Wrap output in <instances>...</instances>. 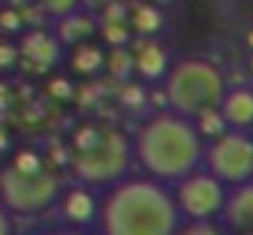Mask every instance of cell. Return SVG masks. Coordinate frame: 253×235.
<instances>
[{"label": "cell", "mask_w": 253, "mask_h": 235, "mask_svg": "<svg viewBox=\"0 0 253 235\" xmlns=\"http://www.w3.org/2000/svg\"><path fill=\"white\" fill-rule=\"evenodd\" d=\"M97 227L106 235H171L183 227L174 194L153 176H121L97 203Z\"/></svg>", "instance_id": "obj_1"}, {"label": "cell", "mask_w": 253, "mask_h": 235, "mask_svg": "<svg viewBox=\"0 0 253 235\" xmlns=\"http://www.w3.org/2000/svg\"><path fill=\"white\" fill-rule=\"evenodd\" d=\"M206 138L194 120L177 109H162L147 118L132 141V156L159 182H177L180 176L200 168Z\"/></svg>", "instance_id": "obj_2"}, {"label": "cell", "mask_w": 253, "mask_h": 235, "mask_svg": "<svg viewBox=\"0 0 253 235\" xmlns=\"http://www.w3.org/2000/svg\"><path fill=\"white\" fill-rule=\"evenodd\" d=\"M224 74L206 59H180L165 71V100L183 115H197L200 109L218 106L224 94Z\"/></svg>", "instance_id": "obj_3"}, {"label": "cell", "mask_w": 253, "mask_h": 235, "mask_svg": "<svg viewBox=\"0 0 253 235\" xmlns=\"http://www.w3.org/2000/svg\"><path fill=\"white\" fill-rule=\"evenodd\" d=\"M129 162H132L129 138L118 129L97 126L94 138L74 150L71 171L83 185H112L129 171Z\"/></svg>", "instance_id": "obj_4"}, {"label": "cell", "mask_w": 253, "mask_h": 235, "mask_svg": "<svg viewBox=\"0 0 253 235\" xmlns=\"http://www.w3.org/2000/svg\"><path fill=\"white\" fill-rule=\"evenodd\" d=\"M62 179L44 165L39 171H15L12 165L0 174V200L15 215H36L56 203Z\"/></svg>", "instance_id": "obj_5"}, {"label": "cell", "mask_w": 253, "mask_h": 235, "mask_svg": "<svg viewBox=\"0 0 253 235\" xmlns=\"http://www.w3.org/2000/svg\"><path fill=\"white\" fill-rule=\"evenodd\" d=\"M206 171L218 176L224 185H236L253 176V138L248 129H224L209 144H203V162Z\"/></svg>", "instance_id": "obj_6"}, {"label": "cell", "mask_w": 253, "mask_h": 235, "mask_svg": "<svg viewBox=\"0 0 253 235\" xmlns=\"http://www.w3.org/2000/svg\"><path fill=\"white\" fill-rule=\"evenodd\" d=\"M227 185L209 171L194 168L174 182V203L183 221H215L221 218Z\"/></svg>", "instance_id": "obj_7"}, {"label": "cell", "mask_w": 253, "mask_h": 235, "mask_svg": "<svg viewBox=\"0 0 253 235\" xmlns=\"http://www.w3.org/2000/svg\"><path fill=\"white\" fill-rule=\"evenodd\" d=\"M221 218L233 230H251L253 227V176L245 182H236L233 188L227 185Z\"/></svg>", "instance_id": "obj_8"}, {"label": "cell", "mask_w": 253, "mask_h": 235, "mask_svg": "<svg viewBox=\"0 0 253 235\" xmlns=\"http://www.w3.org/2000/svg\"><path fill=\"white\" fill-rule=\"evenodd\" d=\"M218 112L224 118L227 126L233 129H251L253 126V91L251 88H224L221 100H218Z\"/></svg>", "instance_id": "obj_9"}, {"label": "cell", "mask_w": 253, "mask_h": 235, "mask_svg": "<svg viewBox=\"0 0 253 235\" xmlns=\"http://www.w3.org/2000/svg\"><path fill=\"white\" fill-rule=\"evenodd\" d=\"M21 53L36 65V71H47V68H53V65L59 62V56H62V44H59L56 36L36 30V33H27V36H24Z\"/></svg>", "instance_id": "obj_10"}, {"label": "cell", "mask_w": 253, "mask_h": 235, "mask_svg": "<svg viewBox=\"0 0 253 235\" xmlns=\"http://www.w3.org/2000/svg\"><path fill=\"white\" fill-rule=\"evenodd\" d=\"M59 209H62L65 221H71V224H77V227H88V224L97 218V200H94V194H91L85 185L68 188L62 194Z\"/></svg>", "instance_id": "obj_11"}, {"label": "cell", "mask_w": 253, "mask_h": 235, "mask_svg": "<svg viewBox=\"0 0 253 235\" xmlns=\"http://www.w3.org/2000/svg\"><path fill=\"white\" fill-rule=\"evenodd\" d=\"M132 71L141 79H162L168 71V53L156 41H135L132 47Z\"/></svg>", "instance_id": "obj_12"}, {"label": "cell", "mask_w": 253, "mask_h": 235, "mask_svg": "<svg viewBox=\"0 0 253 235\" xmlns=\"http://www.w3.org/2000/svg\"><path fill=\"white\" fill-rule=\"evenodd\" d=\"M94 33V18L91 15H80L77 9L74 12H68L59 18V24H56V39H59V44H80L83 39H88Z\"/></svg>", "instance_id": "obj_13"}, {"label": "cell", "mask_w": 253, "mask_h": 235, "mask_svg": "<svg viewBox=\"0 0 253 235\" xmlns=\"http://www.w3.org/2000/svg\"><path fill=\"white\" fill-rule=\"evenodd\" d=\"M129 24H132V30H135L138 36H153V33H159V27H162V12H159L153 3H141V6L132 9Z\"/></svg>", "instance_id": "obj_14"}, {"label": "cell", "mask_w": 253, "mask_h": 235, "mask_svg": "<svg viewBox=\"0 0 253 235\" xmlns=\"http://www.w3.org/2000/svg\"><path fill=\"white\" fill-rule=\"evenodd\" d=\"M77 50H74V68L80 71V74H97L100 68H103V50L97 47V44H74Z\"/></svg>", "instance_id": "obj_15"}, {"label": "cell", "mask_w": 253, "mask_h": 235, "mask_svg": "<svg viewBox=\"0 0 253 235\" xmlns=\"http://www.w3.org/2000/svg\"><path fill=\"white\" fill-rule=\"evenodd\" d=\"M191 120H194V126H197V132H200L203 138H215L218 132L227 129V123H224V118H221V112H218V106L200 109L197 115H191Z\"/></svg>", "instance_id": "obj_16"}, {"label": "cell", "mask_w": 253, "mask_h": 235, "mask_svg": "<svg viewBox=\"0 0 253 235\" xmlns=\"http://www.w3.org/2000/svg\"><path fill=\"white\" fill-rule=\"evenodd\" d=\"M103 65L109 68V74H112V77H118V79H126V77L132 74V53H129L124 44H121V47H115L109 56L103 59Z\"/></svg>", "instance_id": "obj_17"}, {"label": "cell", "mask_w": 253, "mask_h": 235, "mask_svg": "<svg viewBox=\"0 0 253 235\" xmlns=\"http://www.w3.org/2000/svg\"><path fill=\"white\" fill-rule=\"evenodd\" d=\"M103 39H106V44L121 47V44L129 41V27H126L124 21H106L103 24Z\"/></svg>", "instance_id": "obj_18"}, {"label": "cell", "mask_w": 253, "mask_h": 235, "mask_svg": "<svg viewBox=\"0 0 253 235\" xmlns=\"http://www.w3.org/2000/svg\"><path fill=\"white\" fill-rule=\"evenodd\" d=\"M42 165H44L42 156L33 153V150H21V153H15V159H12V168H15V171H39Z\"/></svg>", "instance_id": "obj_19"}, {"label": "cell", "mask_w": 253, "mask_h": 235, "mask_svg": "<svg viewBox=\"0 0 253 235\" xmlns=\"http://www.w3.org/2000/svg\"><path fill=\"white\" fill-rule=\"evenodd\" d=\"M42 6H44V12H47V15L62 18V15L74 12V9L80 6V0H42Z\"/></svg>", "instance_id": "obj_20"}, {"label": "cell", "mask_w": 253, "mask_h": 235, "mask_svg": "<svg viewBox=\"0 0 253 235\" xmlns=\"http://www.w3.org/2000/svg\"><path fill=\"white\" fill-rule=\"evenodd\" d=\"M141 100H144V88H141V85H126L124 88V103H132V106H135V103H141Z\"/></svg>", "instance_id": "obj_21"}, {"label": "cell", "mask_w": 253, "mask_h": 235, "mask_svg": "<svg viewBox=\"0 0 253 235\" xmlns=\"http://www.w3.org/2000/svg\"><path fill=\"white\" fill-rule=\"evenodd\" d=\"M15 47L12 44H6V41H0V68H9L12 62H15Z\"/></svg>", "instance_id": "obj_22"}, {"label": "cell", "mask_w": 253, "mask_h": 235, "mask_svg": "<svg viewBox=\"0 0 253 235\" xmlns=\"http://www.w3.org/2000/svg\"><path fill=\"white\" fill-rule=\"evenodd\" d=\"M0 27L3 30H18L21 27V15L18 12H3L0 15Z\"/></svg>", "instance_id": "obj_23"}, {"label": "cell", "mask_w": 253, "mask_h": 235, "mask_svg": "<svg viewBox=\"0 0 253 235\" xmlns=\"http://www.w3.org/2000/svg\"><path fill=\"white\" fill-rule=\"evenodd\" d=\"M50 94L53 97H71V82L68 79H53L50 82Z\"/></svg>", "instance_id": "obj_24"}, {"label": "cell", "mask_w": 253, "mask_h": 235, "mask_svg": "<svg viewBox=\"0 0 253 235\" xmlns=\"http://www.w3.org/2000/svg\"><path fill=\"white\" fill-rule=\"evenodd\" d=\"M103 18L106 21H124V6H106Z\"/></svg>", "instance_id": "obj_25"}, {"label": "cell", "mask_w": 253, "mask_h": 235, "mask_svg": "<svg viewBox=\"0 0 253 235\" xmlns=\"http://www.w3.org/2000/svg\"><path fill=\"white\" fill-rule=\"evenodd\" d=\"M12 233V218L6 215V209H0V235Z\"/></svg>", "instance_id": "obj_26"}, {"label": "cell", "mask_w": 253, "mask_h": 235, "mask_svg": "<svg viewBox=\"0 0 253 235\" xmlns=\"http://www.w3.org/2000/svg\"><path fill=\"white\" fill-rule=\"evenodd\" d=\"M245 41H248V47L253 50V30H248V33H245Z\"/></svg>", "instance_id": "obj_27"}, {"label": "cell", "mask_w": 253, "mask_h": 235, "mask_svg": "<svg viewBox=\"0 0 253 235\" xmlns=\"http://www.w3.org/2000/svg\"><path fill=\"white\" fill-rule=\"evenodd\" d=\"M3 144H6V141H3V132H0V147H3Z\"/></svg>", "instance_id": "obj_28"}, {"label": "cell", "mask_w": 253, "mask_h": 235, "mask_svg": "<svg viewBox=\"0 0 253 235\" xmlns=\"http://www.w3.org/2000/svg\"><path fill=\"white\" fill-rule=\"evenodd\" d=\"M150 3H168V0H150Z\"/></svg>", "instance_id": "obj_29"}, {"label": "cell", "mask_w": 253, "mask_h": 235, "mask_svg": "<svg viewBox=\"0 0 253 235\" xmlns=\"http://www.w3.org/2000/svg\"><path fill=\"white\" fill-rule=\"evenodd\" d=\"M251 71H253V56H251Z\"/></svg>", "instance_id": "obj_30"}]
</instances>
